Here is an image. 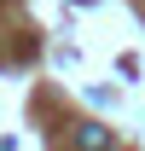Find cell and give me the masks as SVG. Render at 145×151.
<instances>
[{"label":"cell","mask_w":145,"mask_h":151,"mask_svg":"<svg viewBox=\"0 0 145 151\" xmlns=\"http://www.w3.org/2000/svg\"><path fill=\"white\" fill-rule=\"evenodd\" d=\"M75 151H110V134L99 128V122H81V128H75Z\"/></svg>","instance_id":"obj_1"}]
</instances>
